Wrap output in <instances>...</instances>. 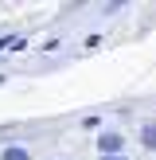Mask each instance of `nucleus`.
I'll return each instance as SVG.
<instances>
[{
	"label": "nucleus",
	"instance_id": "obj_1",
	"mask_svg": "<svg viewBox=\"0 0 156 160\" xmlns=\"http://www.w3.org/2000/svg\"><path fill=\"white\" fill-rule=\"evenodd\" d=\"M98 152H101V156L125 152V133H121V129H105V133L98 137Z\"/></svg>",
	"mask_w": 156,
	"mask_h": 160
},
{
	"label": "nucleus",
	"instance_id": "obj_2",
	"mask_svg": "<svg viewBox=\"0 0 156 160\" xmlns=\"http://www.w3.org/2000/svg\"><path fill=\"white\" fill-rule=\"evenodd\" d=\"M140 145H144L148 152H156V121H144V125H140Z\"/></svg>",
	"mask_w": 156,
	"mask_h": 160
},
{
	"label": "nucleus",
	"instance_id": "obj_3",
	"mask_svg": "<svg viewBox=\"0 0 156 160\" xmlns=\"http://www.w3.org/2000/svg\"><path fill=\"white\" fill-rule=\"evenodd\" d=\"M0 160H31V152H27L23 145H8L4 152H0Z\"/></svg>",
	"mask_w": 156,
	"mask_h": 160
},
{
	"label": "nucleus",
	"instance_id": "obj_4",
	"mask_svg": "<svg viewBox=\"0 0 156 160\" xmlns=\"http://www.w3.org/2000/svg\"><path fill=\"white\" fill-rule=\"evenodd\" d=\"M98 160H129V156H125V152H117V156H98Z\"/></svg>",
	"mask_w": 156,
	"mask_h": 160
}]
</instances>
